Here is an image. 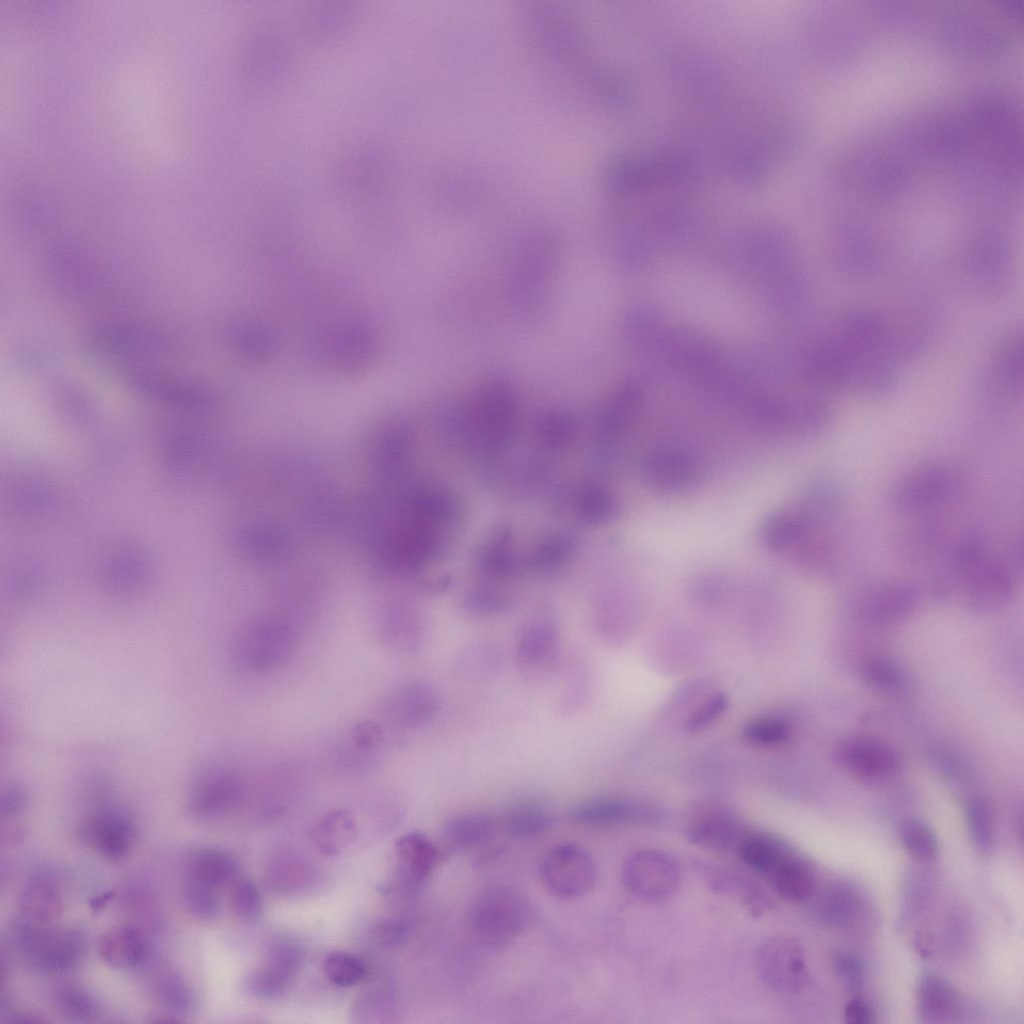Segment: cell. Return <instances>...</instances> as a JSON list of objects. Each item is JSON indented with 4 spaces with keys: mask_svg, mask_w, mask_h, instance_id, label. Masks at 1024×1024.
<instances>
[{
    "mask_svg": "<svg viewBox=\"0 0 1024 1024\" xmlns=\"http://www.w3.org/2000/svg\"><path fill=\"white\" fill-rule=\"evenodd\" d=\"M957 475L942 462H926L903 475L892 489V503L905 512H919L945 503L957 489Z\"/></svg>",
    "mask_w": 1024,
    "mask_h": 1024,
    "instance_id": "cell-7",
    "label": "cell"
},
{
    "mask_svg": "<svg viewBox=\"0 0 1024 1024\" xmlns=\"http://www.w3.org/2000/svg\"><path fill=\"white\" fill-rule=\"evenodd\" d=\"M833 758L838 767L864 783L892 779L901 769V758L889 742L874 736L857 735L842 739Z\"/></svg>",
    "mask_w": 1024,
    "mask_h": 1024,
    "instance_id": "cell-6",
    "label": "cell"
},
{
    "mask_svg": "<svg viewBox=\"0 0 1024 1024\" xmlns=\"http://www.w3.org/2000/svg\"><path fill=\"white\" fill-rule=\"evenodd\" d=\"M1009 246L998 232L986 231L971 242L967 262L970 272L978 280L991 284L1003 277L1008 268Z\"/></svg>",
    "mask_w": 1024,
    "mask_h": 1024,
    "instance_id": "cell-20",
    "label": "cell"
},
{
    "mask_svg": "<svg viewBox=\"0 0 1024 1024\" xmlns=\"http://www.w3.org/2000/svg\"><path fill=\"white\" fill-rule=\"evenodd\" d=\"M495 831L493 819L486 814L464 813L450 818L444 826L446 840L457 848H474L489 840Z\"/></svg>",
    "mask_w": 1024,
    "mask_h": 1024,
    "instance_id": "cell-29",
    "label": "cell"
},
{
    "mask_svg": "<svg viewBox=\"0 0 1024 1024\" xmlns=\"http://www.w3.org/2000/svg\"><path fill=\"white\" fill-rule=\"evenodd\" d=\"M713 885L720 891L732 894L755 915L762 914L770 904L755 885L738 876L720 874L713 880Z\"/></svg>",
    "mask_w": 1024,
    "mask_h": 1024,
    "instance_id": "cell-40",
    "label": "cell"
},
{
    "mask_svg": "<svg viewBox=\"0 0 1024 1024\" xmlns=\"http://www.w3.org/2000/svg\"><path fill=\"white\" fill-rule=\"evenodd\" d=\"M79 835L100 855L110 860H119L132 846L134 825L125 811L104 807L84 821Z\"/></svg>",
    "mask_w": 1024,
    "mask_h": 1024,
    "instance_id": "cell-12",
    "label": "cell"
},
{
    "mask_svg": "<svg viewBox=\"0 0 1024 1024\" xmlns=\"http://www.w3.org/2000/svg\"><path fill=\"white\" fill-rule=\"evenodd\" d=\"M490 651V649L484 648L467 651L460 659L462 669L475 674L493 669L497 665L498 657L495 655V651L488 655Z\"/></svg>",
    "mask_w": 1024,
    "mask_h": 1024,
    "instance_id": "cell-50",
    "label": "cell"
},
{
    "mask_svg": "<svg viewBox=\"0 0 1024 1024\" xmlns=\"http://www.w3.org/2000/svg\"><path fill=\"white\" fill-rule=\"evenodd\" d=\"M506 822L513 836L529 838L547 830L552 824V816L535 801H520L510 808Z\"/></svg>",
    "mask_w": 1024,
    "mask_h": 1024,
    "instance_id": "cell-33",
    "label": "cell"
},
{
    "mask_svg": "<svg viewBox=\"0 0 1024 1024\" xmlns=\"http://www.w3.org/2000/svg\"><path fill=\"white\" fill-rule=\"evenodd\" d=\"M404 887L416 892L434 870L439 851L433 842L420 832H409L395 843Z\"/></svg>",
    "mask_w": 1024,
    "mask_h": 1024,
    "instance_id": "cell-18",
    "label": "cell"
},
{
    "mask_svg": "<svg viewBox=\"0 0 1024 1024\" xmlns=\"http://www.w3.org/2000/svg\"><path fill=\"white\" fill-rule=\"evenodd\" d=\"M304 961L301 947L292 941H277L270 945L263 967L288 984L300 971Z\"/></svg>",
    "mask_w": 1024,
    "mask_h": 1024,
    "instance_id": "cell-35",
    "label": "cell"
},
{
    "mask_svg": "<svg viewBox=\"0 0 1024 1024\" xmlns=\"http://www.w3.org/2000/svg\"><path fill=\"white\" fill-rule=\"evenodd\" d=\"M155 993L161 1004L172 1012L185 1014L197 1007L196 991L182 976L173 971H165L157 977Z\"/></svg>",
    "mask_w": 1024,
    "mask_h": 1024,
    "instance_id": "cell-32",
    "label": "cell"
},
{
    "mask_svg": "<svg viewBox=\"0 0 1024 1024\" xmlns=\"http://www.w3.org/2000/svg\"><path fill=\"white\" fill-rule=\"evenodd\" d=\"M916 596L903 583H889L871 590L861 603V615L869 623H894L910 613Z\"/></svg>",
    "mask_w": 1024,
    "mask_h": 1024,
    "instance_id": "cell-19",
    "label": "cell"
},
{
    "mask_svg": "<svg viewBox=\"0 0 1024 1024\" xmlns=\"http://www.w3.org/2000/svg\"><path fill=\"white\" fill-rule=\"evenodd\" d=\"M860 675L866 685L882 692H895L904 684L900 667L883 656L866 659L860 668Z\"/></svg>",
    "mask_w": 1024,
    "mask_h": 1024,
    "instance_id": "cell-36",
    "label": "cell"
},
{
    "mask_svg": "<svg viewBox=\"0 0 1024 1024\" xmlns=\"http://www.w3.org/2000/svg\"><path fill=\"white\" fill-rule=\"evenodd\" d=\"M98 950L107 965L118 969L134 968L146 955L144 939L132 926H117L106 931L99 940Z\"/></svg>",
    "mask_w": 1024,
    "mask_h": 1024,
    "instance_id": "cell-24",
    "label": "cell"
},
{
    "mask_svg": "<svg viewBox=\"0 0 1024 1024\" xmlns=\"http://www.w3.org/2000/svg\"><path fill=\"white\" fill-rule=\"evenodd\" d=\"M187 871L188 878L217 888L233 879L237 871V862L223 849L199 847L189 854Z\"/></svg>",
    "mask_w": 1024,
    "mask_h": 1024,
    "instance_id": "cell-25",
    "label": "cell"
},
{
    "mask_svg": "<svg viewBox=\"0 0 1024 1024\" xmlns=\"http://www.w3.org/2000/svg\"><path fill=\"white\" fill-rule=\"evenodd\" d=\"M575 822L584 825L654 824L663 812L655 805L631 799L603 797L582 802L572 811Z\"/></svg>",
    "mask_w": 1024,
    "mask_h": 1024,
    "instance_id": "cell-13",
    "label": "cell"
},
{
    "mask_svg": "<svg viewBox=\"0 0 1024 1024\" xmlns=\"http://www.w3.org/2000/svg\"><path fill=\"white\" fill-rule=\"evenodd\" d=\"M775 890L791 901H803L813 892L815 885L811 867L791 852L770 875Z\"/></svg>",
    "mask_w": 1024,
    "mask_h": 1024,
    "instance_id": "cell-27",
    "label": "cell"
},
{
    "mask_svg": "<svg viewBox=\"0 0 1024 1024\" xmlns=\"http://www.w3.org/2000/svg\"><path fill=\"white\" fill-rule=\"evenodd\" d=\"M245 790L246 781L238 769L226 765L214 766L194 781L188 796V809L199 820H217L241 804Z\"/></svg>",
    "mask_w": 1024,
    "mask_h": 1024,
    "instance_id": "cell-8",
    "label": "cell"
},
{
    "mask_svg": "<svg viewBox=\"0 0 1024 1024\" xmlns=\"http://www.w3.org/2000/svg\"><path fill=\"white\" fill-rule=\"evenodd\" d=\"M380 348L376 330L360 320H346L323 329L316 340V354L330 369L358 372L370 366Z\"/></svg>",
    "mask_w": 1024,
    "mask_h": 1024,
    "instance_id": "cell-3",
    "label": "cell"
},
{
    "mask_svg": "<svg viewBox=\"0 0 1024 1024\" xmlns=\"http://www.w3.org/2000/svg\"><path fill=\"white\" fill-rule=\"evenodd\" d=\"M917 1005L919 1014L926 1020H942L956 1012L959 996L953 987L942 978L927 975L920 981Z\"/></svg>",
    "mask_w": 1024,
    "mask_h": 1024,
    "instance_id": "cell-28",
    "label": "cell"
},
{
    "mask_svg": "<svg viewBox=\"0 0 1024 1024\" xmlns=\"http://www.w3.org/2000/svg\"><path fill=\"white\" fill-rule=\"evenodd\" d=\"M641 474L653 489L673 493L693 486L699 479V467L688 452L669 448L647 456Z\"/></svg>",
    "mask_w": 1024,
    "mask_h": 1024,
    "instance_id": "cell-15",
    "label": "cell"
},
{
    "mask_svg": "<svg viewBox=\"0 0 1024 1024\" xmlns=\"http://www.w3.org/2000/svg\"><path fill=\"white\" fill-rule=\"evenodd\" d=\"M529 910L525 899L513 888L490 886L472 900L467 923L474 938L493 948L513 943L526 929Z\"/></svg>",
    "mask_w": 1024,
    "mask_h": 1024,
    "instance_id": "cell-1",
    "label": "cell"
},
{
    "mask_svg": "<svg viewBox=\"0 0 1024 1024\" xmlns=\"http://www.w3.org/2000/svg\"><path fill=\"white\" fill-rule=\"evenodd\" d=\"M246 990L261 999H274L281 996L289 984L271 974L264 967L250 972L245 979Z\"/></svg>",
    "mask_w": 1024,
    "mask_h": 1024,
    "instance_id": "cell-45",
    "label": "cell"
},
{
    "mask_svg": "<svg viewBox=\"0 0 1024 1024\" xmlns=\"http://www.w3.org/2000/svg\"><path fill=\"white\" fill-rule=\"evenodd\" d=\"M746 829L735 817L711 811L697 816L688 827V837L696 845L717 851L736 850Z\"/></svg>",
    "mask_w": 1024,
    "mask_h": 1024,
    "instance_id": "cell-21",
    "label": "cell"
},
{
    "mask_svg": "<svg viewBox=\"0 0 1024 1024\" xmlns=\"http://www.w3.org/2000/svg\"><path fill=\"white\" fill-rule=\"evenodd\" d=\"M27 805L26 793L17 786L9 787L1 796L2 815H15L20 813Z\"/></svg>",
    "mask_w": 1024,
    "mask_h": 1024,
    "instance_id": "cell-52",
    "label": "cell"
},
{
    "mask_svg": "<svg viewBox=\"0 0 1024 1024\" xmlns=\"http://www.w3.org/2000/svg\"><path fill=\"white\" fill-rule=\"evenodd\" d=\"M183 900L188 911L198 919L213 920L219 913L220 903L215 888L190 878L183 889Z\"/></svg>",
    "mask_w": 1024,
    "mask_h": 1024,
    "instance_id": "cell-43",
    "label": "cell"
},
{
    "mask_svg": "<svg viewBox=\"0 0 1024 1024\" xmlns=\"http://www.w3.org/2000/svg\"><path fill=\"white\" fill-rule=\"evenodd\" d=\"M228 341L237 355L255 363L270 360L278 349L275 332L257 320L235 322L228 331Z\"/></svg>",
    "mask_w": 1024,
    "mask_h": 1024,
    "instance_id": "cell-23",
    "label": "cell"
},
{
    "mask_svg": "<svg viewBox=\"0 0 1024 1024\" xmlns=\"http://www.w3.org/2000/svg\"><path fill=\"white\" fill-rule=\"evenodd\" d=\"M966 816L975 846L983 852L989 851L993 843V823L988 804L979 797L971 798L966 805Z\"/></svg>",
    "mask_w": 1024,
    "mask_h": 1024,
    "instance_id": "cell-41",
    "label": "cell"
},
{
    "mask_svg": "<svg viewBox=\"0 0 1024 1024\" xmlns=\"http://www.w3.org/2000/svg\"><path fill=\"white\" fill-rule=\"evenodd\" d=\"M967 604L979 611H992L1008 602L1014 591L1012 568L987 556L962 580Z\"/></svg>",
    "mask_w": 1024,
    "mask_h": 1024,
    "instance_id": "cell-14",
    "label": "cell"
},
{
    "mask_svg": "<svg viewBox=\"0 0 1024 1024\" xmlns=\"http://www.w3.org/2000/svg\"><path fill=\"white\" fill-rule=\"evenodd\" d=\"M736 852L751 869L770 876L792 851L770 834L746 831Z\"/></svg>",
    "mask_w": 1024,
    "mask_h": 1024,
    "instance_id": "cell-26",
    "label": "cell"
},
{
    "mask_svg": "<svg viewBox=\"0 0 1024 1024\" xmlns=\"http://www.w3.org/2000/svg\"><path fill=\"white\" fill-rule=\"evenodd\" d=\"M383 738V731L379 724L363 720L356 723L350 731V748L354 754L366 756L380 746Z\"/></svg>",
    "mask_w": 1024,
    "mask_h": 1024,
    "instance_id": "cell-46",
    "label": "cell"
},
{
    "mask_svg": "<svg viewBox=\"0 0 1024 1024\" xmlns=\"http://www.w3.org/2000/svg\"><path fill=\"white\" fill-rule=\"evenodd\" d=\"M900 839L910 855L920 861H931L938 854L936 835L928 825L919 820H910L903 824Z\"/></svg>",
    "mask_w": 1024,
    "mask_h": 1024,
    "instance_id": "cell-38",
    "label": "cell"
},
{
    "mask_svg": "<svg viewBox=\"0 0 1024 1024\" xmlns=\"http://www.w3.org/2000/svg\"><path fill=\"white\" fill-rule=\"evenodd\" d=\"M323 972L335 986L352 987L365 976L364 964L357 957L345 952H331L323 961Z\"/></svg>",
    "mask_w": 1024,
    "mask_h": 1024,
    "instance_id": "cell-39",
    "label": "cell"
},
{
    "mask_svg": "<svg viewBox=\"0 0 1024 1024\" xmlns=\"http://www.w3.org/2000/svg\"><path fill=\"white\" fill-rule=\"evenodd\" d=\"M13 941L24 962L43 974L71 969L85 951V940L79 932L53 925H35L21 919L14 928Z\"/></svg>",
    "mask_w": 1024,
    "mask_h": 1024,
    "instance_id": "cell-2",
    "label": "cell"
},
{
    "mask_svg": "<svg viewBox=\"0 0 1024 1024\" xmlns=\"http://www.w3.org/2000/svg\"><path fill=\"white\" fill-rule=\"evenodd\" d=\"M833 969L840 981L851 991H860L864 985V969L852 954L839 952L833 956Z\"/></svg>",
    "mask_w": 1024,
    "mask_h": 1024,
    "instance_id": "cell-47",
    "label": "cell"
},
{
    "mask_svg": "<svg viewBox=\"0 0 1024 1024\" xmlns=\"http://www.w3.org/2000/svg\"><path fill=\"white\" fill-rule=\"evenodd\" d=\"M1002 384L1017 387L1023 380V344L1020 334L1011 336L998 350L993 367Z\"/></svg>",
    "mask_w": 1024,
    "mask_h": 1024,
    "instance_id": "cell-37",
    "label": "cell"
},
{
    "mask_svg": "<svg viewBox=\"0 0 1024 1024\" xmlns=\"http://www.w3.org/2000/svg\"><path fill=\"white\" fill-rule=\"evenodd\" d=\"M847 76H848V73H847ZM846 84H847V78H846ZM845 88H846V87H845ZM841 91H842V90H841ZM845 93H846V89L844 90V92H843V91L841 92V94H843L844 96H845Z\"/></svg>",
    "mask_w": 1024,
    "mask_h": 1024,
    "instance_id": "cell-53",
    "label": "cell"
},
{
    "mask_svg": "<svg viewBox=\"0 0 1024 1024\" xmlns=\"http://www.w3.org/2000/svg\"><path fill=\"white\" fill-rule=\"evenodd\" d=\"M230 903L234 913L247 922L255 921L262 912V898L256 884L248 878L235 880L230 889Z\"/></svg>",
    "mask_w": 1024,
    "mask_h": 1024,
    "instance_id": "cell-42",
    "label": "cell"
},
{
    "mask_svg": "<svg viewBox=\"0 0 1024 1024\" xmlns=\"http://www.w3.org/2000/svg\"><path fill=\"white\" fill-rule=\"evenodd\" d=\"M836 262L847 274L873 273L879 262V249L870 230L861 224H847L836 235Z\"/></svg>",
    "mask_w": 1024,
    "mask_h": 1024,
    "instance_id": "cell-17",
    "label": "cell"
},
{
    "mask_svg": "<svg viewBox=\"0 0 1024 1024\" xmlns=\"http://www.w3.org/2000/svg\"><path fill=\"white\" fill-rule=\"evenodd\" d=\"M439 709L435 689L424 682L414 681L398 687L387 704L389 718L397 726L417 730L429 724Z\"/></svg>",
    "mask_w": 1024,
    "mask_h": 1024,
    "instance_id": "cell-16",
    "label": "cell"
},
{
    "mask_svg": "<svg viewBox=\"0 0 1024 1024\" xmlns=\"http://www.w3.org/2000/svg\"><path fill=\"white\" fill-rule=\"evenodd\" d=\"M755 965L762 982L778 993L796 992L807 980L802 948L788 937L765 941L757 951Z\"/></svg>",
    "mask_w": 1024,
    "mask_h": 1024,
    "instance_id": "cell-11",
    "label": "cell"
},
{
    "mask_svg": "<svg viewBox=\"0 0 1024 1024\" xmlns=\"http://www.w3.org/2000/svg\"><path fill=\"white\" fill-rule=\"evenodd\" d=\"M54 1001L58 1010L66 1017L76 1021H89L99 1011L94 996L86 989L75 984H64L54 992Z\"/></svg>",
    "mask_w": 1024,
    "mask_h": 1024,
    "instance_id": "cell-34",
    "label": "cell"
},
{
    "mask_svg": "<svg viewBox=\"0 0 1024 1024\" xmlns=\"http://www.w3.org/2000/svg\"><path fill=\"white\" fill-rule=\"evenodd\" d=\"M293 630L284 622L264 619L248 624L234 647L237 665L253 673H269L283 666L295 649Z\"/></svg>",
    "mask_w": 1024,
    "mask_h": 1024,
    "instance_id": "cell-4",
    "label": "cell"
},
{
    "mask_svg": "<svg viewBox=\"0 0 1024 1024\" xmlns=\"http://www.w3.org/2000/svg\"><path fill=\"white\" fill-rule=\"evenodd\" d=\"M808 519L796 513H779L765 522L763 539L773 551H785L800 543L809 531Z\"/></svg>",
    "mask_w": 1024,
    "mask_h": 1024,
    "instance_id": "cell-31",
    "label": "cell"
},
{
    "mask_svg": "<svg viewBox=\"0 0 1024 1024\" xmlns=\"http://www.w3.org/2000/svg\"><path fill=\"white\" fill-rule=\"evenodd\" d=\"M356 832V824L350 813L345 810H335L319 820L313 836L323 853L335 855L355 840Z\"/></svg>",
    "mask_w": 1024,
    "mask_h": 1024,
    "instance_id": "cell-30",
    "label": "cell"
},
{
    "mask_svg": "<svg viewBox=\"0 0 1024 1024\" xmlns=\"http://www.w3.org/2000/svg\"><path fill=\"white\" fill-rule=\"evenodd\" d=\"M560 650L559 632L554 621L546 617L535 618L521 629L517 637V667L529 681H543L556 669Z\"/></svg>",
    "mask_w": 1024,
    "mask_h": 1024,
    "instance_id": "cell-10",
    "label": "cell"
},
{
    "mask_svg": "<svg viewBox=\"0 0 1024 1024\" xmlns=\"http://www.w3.org/2000/svg\"><path fill=\"white\" fill-rule=\"evenodd\" d=\"M844 1019L850 1024H868L873 1022L874 1013L867 1002L855 998L845 1006Z\"/></svg>",
    "mask_w": 1024,
    "mask_h": 1024,
    "instance_id": "cell-51",
    "label": "cell"
},
{
    "mask_svg": "<svg viewBox=\"0 0 1024 1024\" xmlns=\"http://www.w3.org/2000/svg\"><path fill=\"white\" fill-rule=\"evenodd\" d=\"M621 878L632 894L646 900H660L676 890L680 870L666 853L643 849L627 857L622 866Z\"/></svg>",
    "mask_w": 1024,
    "mask_h": 1024,
    "instance_id": "cell-9",
    "label": "cell"
},
{
    "mask_svg": "<svg viewBox=\"0 0 1024 1024\" xmlns=\"http://www.w3.org/2000/svg\"><path fill=\"white\" fill-rule=\"evenodd\" d=\"M21 920L35 925H52L62 912L57 885L47 876L32 878L18 898Z\"/></svg>",
    "mask_w": 1024,
    "mask_h": 1024,
    "instance_id": "cell-22",
    "label": "cell"
},
{
    "mask_svg": "<svg viewBox=\"0 0 1024 1024\" xmlns=\"http://www.w3.org/2000/svg\"><path fill=\"white\" fill-rule=\"evenodd\" d=\"M538 875L543 887L561 899H575L592 890L597 880L593 857L584 848L563 843L551 847L541 857Z\"/></svg>",
    "mask_w": 1024,
    "mask_h": 1024,
    "instance_id": "cell-5",
    "label": "cell"
},
{
    "mask_svg": "<svg viewBox=\"0 0 1024 1024\" xmlns=\"http://www.w3.org/2000/svg\"><path fill=\"white\" fill-rule=\"evenodd\" d=\"M728 697L723 693H716L708 698L689 717L686 728L690 732H697L705 729L713 723L727 709Z\"/></svg>",
    "mask_w": 1024,
    "mask_h": 1024,
    "instance_id": "cell-48",
    "label": "cell"
},
{
    "mask_svg": "<svg viewBox=\"0 0 1024 1024\" xmlns=\"http://www.w3.org/2000/svg\"><path fill=\"white\" fill-rule=\"evenodd\" d=\"M410 932V925L401 919H387L375 928L377 939L386 946L395 947L403 944Z\"/></svg>",
    "mask_w": 1024,
    "mask_h": 1024,
    "instance_id": "cell-49",
    "label": "cell"
},
{
    "mask_svg": "<svg viewBox=\"0 0 1024 1024\" xmlns=\"http://www.w3.org/2000/svg\"><path fill=\"white\" fill-rule=\"evenodd\" d=\"M743 736L759 745H775L786 741L791 733L789 724L771 716L757 717L745 724Z\"/></svg>",
    "mask_w": 1024,
    "mask_h": 1024,
    "instance_id": "cell-44",
    "label": "cell"
}]
</instances>
